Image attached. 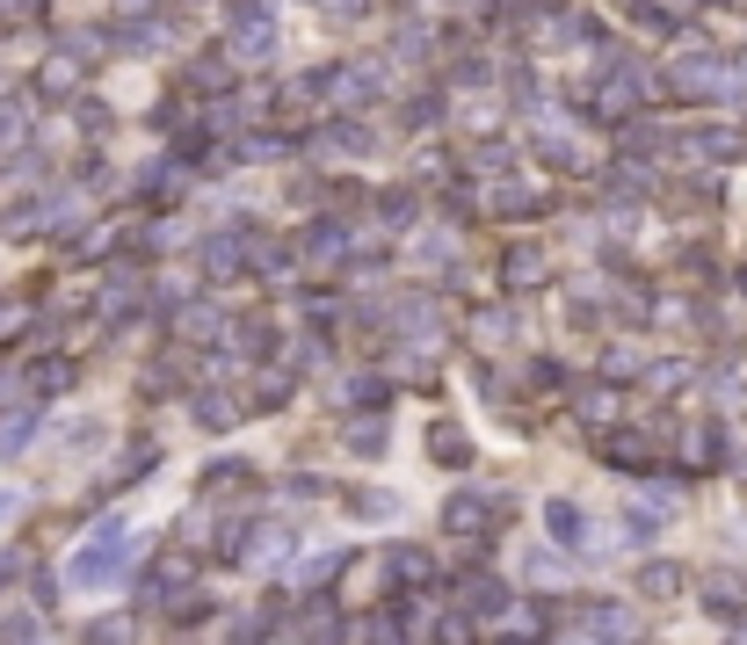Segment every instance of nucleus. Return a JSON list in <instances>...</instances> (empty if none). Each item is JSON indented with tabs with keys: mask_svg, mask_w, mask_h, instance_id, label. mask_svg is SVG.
I'll return each instance as SVG.
<instances>
[]
</instances>
